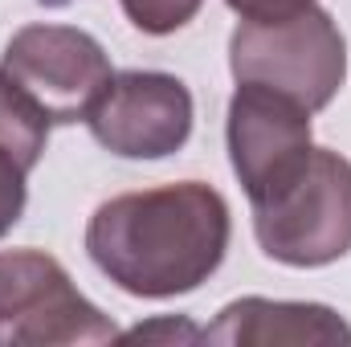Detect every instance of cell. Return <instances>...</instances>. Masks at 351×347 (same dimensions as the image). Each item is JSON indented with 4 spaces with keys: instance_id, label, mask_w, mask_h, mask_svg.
Wrapping results in <instances>:
<instances>
[{
    "instance_id": "obj_1",
    "label": "cell",
    "mask_w": 351,
    "mask_h": 347,
    "mask_svg": "<svg viewBox=\"0 0 351 347\" xmlns=\"http://www.w3.org/2000/svg\"><path fill=\"white\" fill-rule=\"evenodd\" d=\"M229 204L200 180L123 192L94 208L90 261L135 298H176L204 286L229 250Z\"/></svg>"
},
{
    "instance_id": "obj_2",
    "label": "cell",
    "mask_w": 351,
    "mask_h": 347,
    "mask_svg": "<svg viewBox=\"0 0 351 347\" xmlns=\"http://www.w3.org/2000/svg\"><path fill=\"white\" fill-rule=\"evenodd\" d=\"M229 70L237 82L269 86L315 115L348 82V41L319 4L278 25L241 21L229 37Z\"/></svg>"
},
{
    "instance_id": "obj_3",
    "label": "cell",
    "mask_w": 351,
    "mask_h": 347,
    "mask_svg": "<svg viewBox=\"0 0 351 347\" xmlns=\"http://www.w3.org/2000/svg\"><path fill=\"white\" fill-rule=\"evenodd\" d=\"M254 237L265 258L319 270L351 254V160L315 147L278 196L254 204Z\"/></svg>"
},
{
    "instance_id": "obj_4",
    "label": "cell",
    "mask_w": 351,
    "mask_h": 347,
    "mask_svg": "<svg viewBox=\"0 0 351 347\" xmlns=\"http://www.w3.org/2000/svg\"><path fill=\"white\" fill-rule=\"evenodd\" d=\"M119 327L45 250H0V344H114Z\"/></svg>"
},
{
    "instance_id": "obj_5",
    "label": "cell",
    "mask_w": 351,
    "mask_h": 347,
    "mask_svg": "<svg viewBox=\"0 0 351 347\" xmlns=\"http://www.w3.org/2000/svg\"><path fill=\"white\" fill-rule=\"evenodd\" d=\"M0 70L41 106L53 127L78 119L86 123L114 78L106 49L74 25H25L4 45Z\"/></svg>"
},
{
    "instance_id": "obj_6",
    "label": "cell",
    "mask_w": 351,
    "mask_h": 347,
    "mask_svg": "<svg viewBox=\"0 0 351 347\" xmlns=\"http://www.w3.org/2000/svg\"><path fill=\"white\" fill-rule=\"evenodd\" d=\"M225 143L250 204H265L306 168L315 152L311 110L269 86L237 82V94L229 98Z\"/></svg>"
},
{
    "instance_id": "obj_7",
    "label": "cell",
    "mask_w": 351,
    "mask_h": 347,
    "mask_svg": "<svg viewBox=\"0 0 351 347\" xmlns=\"http://www.w3.org/2000/svg\"><path fill=\"white\" fill-rule=\"evenodd\" d=\"M192 94L164 70H123L86 115L98 147L119 160H168L192 135Z\"/></svg>"
},
{
    "instance_id": "obj_8",
    "label": "cell",
    "mask_w": 351,
    "mask_h": 347,
    "mask_svg": "<svg viewBox=\"0 0 351 347\" xmlns=\"http://www.w3.org/2000/svg\"><path fill=\"white\" fill-rule=\"evenodd\" d=\"M204 344L225 347H331L351 344L348 319L323 302H282V298H237L229 302L213 327L200 331Z\"/></svg>"
},
{
    "instance_id": "obj_9",
    "label": "cell",
    "mask_w": 351,
    "mask_h": 347,
    "mask_svg": "<svg viewBox=\"0 0 351 347\" xmlns=\"http://www.w3.org/2000/svg\"><path fill=\"white\" fill-rule=\"evenodd\" d=\"M119 4H123L127 21H131L139 33H147V37H168V33L184 29V25L200 12L204 0H119Z\"/></svg>"
},
{
    "instance_id": "obj_10",
    "label": "cell",
    "mask_w": 351,
    "mask_h": 347,
    "mask_svg": "<svg viewBox=\"0 0 351 347\" xmlns=\"http://www.w3.org/2000/svg\"><path fill=\"white\" fill-rule=\"evenodd\" d=\"M37 164H29L8 139H0V237L21 221L25 200H29V172Z\"/></svg>"
},
{
    "instance_id": "obj_11",
    "label": "cell",
    "mask_w": 351,
    "mask_h": 347,
    "mask_svg": "<svg viewBox=\"0 0 351 347\" xmlns=\"http://www.w3.org/2000/svg\"><path fill=\"white\" fill-rule=\"evenodd\" d=\"M241 21H254V25H278V21H290L306 8H315L319 0H225Z\"/></svg>"
},
{
    "instance_id": "obj_12",
    "label": "cell",
    "mask_w": 351,
    "mask_h": 347,
    "mask_svg": "<svg viewBox=\"0 0 351 347\" xmlns=\"http://www.w3.org/2000/svg\"><path fill=\"white\" fill-rule=\"evenodd\" d=\"M123 344H135V339H200V331L192 327V323H176V319H164V323H143V327H135V331H127V335H119Z\"/></svg>"
}]
</instances>
